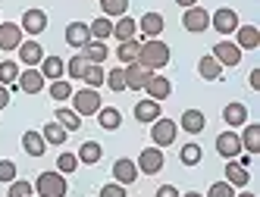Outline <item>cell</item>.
I'll return each instance as SVG.
<instances>
[{"label":"cell","instance_id":"obj_1","mask_svg":"<svg viewBox=\"0 0 260 197\" xmlns=\"http://www.w3.org/2000/svg\"><path fill=\"white\" fill-rule=\"evenodd\" d=\"M138 63L144 69H151V72H157V69H163L166 63H170V47H166L160 38H147V41H141Z\"/></svg>","mask_w":260,"mask_h":197},{"label":"cell","instance_id":"obj_2","mask_svg":"<svg viewBox=\"0 0 260 197\" xmlns=\"http://www.w3.org/2000/svg\"><path fill=\"white\" fill-rule=\"evenodd\" d=\"M35 191H38V197H66V191H69L66 175L63 172H41L35 178Z\"/></svg>","mask_w":260,"mask_h":197},{"label":"cell","instance_id":"obj_3","mask_svg":"<svg viewBox=\"0 0 260 197\" xmlns=\"http://www.w3.org/2000/svg\"><path fill=\"white\" fill-rule=\"evenodd\" d=\"M101 94L98 88H82V91H72V110H76L79 116H98L101 110Z\"/></svg>","mask_w":260,"mask_h":197},{"label":"cell","instance_id":"obj_4","mask_svg":"<svg viewBox=\"0 0 260 197\" xmlns=\"http://www.w3.org/2000/svg\"><path fill=\"white\" fill-rule=\"evenodd\" d=\"M176 135H179V125L173 119L160 116V119L151 122V141H154V147H170L173 141H176Z\"/></svg>","mask_w":260,"mask_h":197},{"label":"cell","instance_id":"obj_5","mask_svg":"<svg viewBox=\"0 0 260 197\" xmlns=\"http://www.w3.org/2000/svg\"><path fill=\"white\" fill-rule=\"evenodd\" d=\"M163 163H166V160H163V150L160 147H147V150H141L138 153V175H157L160 169H163Z\"/></svg>","mask_w":260,"mask_h":197},{"label":"cell","instance_id":"obj_6","mask_svg":"<svg viewBox=\"0 0 260 197\" xmlns=\"http://www.w3.org/2000/svg\"><path fill=\"white\" fill-rule=\"evenodd\" d=\"M182 25H185V31L201 34L204 28H210V13L201 10V7H188V10H185V16H182Z\"/></svg>","mask_w":260,"mask_h":197},{"label":"cell","instance_id":"obj_7","mask_svg":"<svg viewBox=\"0 0 260 197\" xmlns=\"http://www.w3.org/2000/svg\"><path fill=\"white\" fill-rule=\"evenodd\" d=\"M16 88H19V91H25V94H41V91H44V75H41V69H38V66H28L25 72H19Z\"/></svg>","mask_w":260,"mask_h":197},{"label":"cell","instance_id":"obj_8","mask_svg":"<svg viewBox=\"0 0 260 197\" xmlns=\"http://www.w3.org/2000/svg\"><path fill=\"white\" fill-rule=\"evenodd\" d=\"M125 69V88H132V91H144V85L151 82V69H144L141 63H128V66H122Z\"/></svg>","mask_w":260,"mask_h":197},{"label":"cell","instance_id":"obj_9","mask_svg":"<svg viewBox=\"0 0 260 197\" xmlns=\"http://www.w3.org/2000/svg\"><path fill=\"white\" fill-rule=\"evenodd\" d=\"M210 25H213L219 34H232V31L238 28V13L229 10V7H219V10L210 16Z\"/></svg>","mask_w":260,"mask_h":197},{"label":"cell","instance_id":"obj_10","mask_svg":"<svg viewBox=\"0 0 260 197\" xmlns=\"http://www.w3.org/2000/svg\"><path fill=\"white\" fill-rule=\"evenodd\" d=\"M210 57L219 63V66H229V69H235L238 63H241V50L232 44V41H219L216 47H213V53Z\"/></svg>","mask_w":260,"mask_h":197},{"label":"cell","instance_id":"obj_11","mask_svg":"<svg viewBox=\"0 0 260 197\" xmlns=\"http://www.w3.org/2000/svg\"><path fill=\"white\" fill-rule=\"evenodd\" d=\"M241 150V138L235 135V132H222V135H216V153L219 156H226V160H235Z\"/></svg>","mask_w":260,"mask_h":197},{"label":"cell","instance_id":"obj_12","mask_svg":"<svg viewBox=\"0 0 260 197\" xmlns=\"http://www.w3.org/2000/svg\"><path fill=\"white\" fill-rule=\"evenodd\" d=\"M235 47L238 50H257L260 47V28L257 25H238L235 28Z\"/></svg>","mask_w":260,"mask_h":197},{"label":"cell","instance_id":"obj_13","mask_svg":"<svg viewBox=\"0 0 260 197\" xmlns=\"http://www.w3.org/2000/svg\"><path fill=\"white\" fill-rule=\"evenodd\" d=\"M19 28L28 31V34H41V31L47 28V13H44V10H25Z\"/></svg>","mask_w":260,"mask_h":197},{"label":"cell","instance_id":"obj_14","mask_svg":"<svg viewBox=\"0 0 260 197\" xmlns=\"http://www.w3.org/2000/svg\"><path fill=\"white\" fill-rule=\"evenodd\" d=\"M144 91H147V97H151V100L163 103L166 97L173 94V85H170V78H166V75H151V82L144 85Z\"/></svg>","mask_w":260,"mask_h":197},{"label":"cell","instance_id":"obj_15","mask_svg":"<svg viewBox=\"0 0 260 197\" xmlns=\"http://www.w3.org/2000/svg\"><path fill=\"white\" fill-rule=\"evenodd\" d=\"M113 178H116L119 185H135V178H138V166H135V160H128V156L116 160V163H113Z\"/></svg>","mask_w":260,"mask_h":197},{"label":"cell","instance_id":"obj_16","mask_svg":"<svg viewBox=\"0 0 260 197\" xmlns=\"http://www.w3.org/2000/svg\"><path fill=\"white\" fill-rule=\"evenodd\" d=\"M22 44V28L16 22H4L0 25V50H19Z\"/></svg>","mask_w":260,"mask_h":197},{"label":"cell","instance_id":"obj_17","mask_svg":"<svg viewBox=\"0 0 260 197\" xmlns=\"http://www.w3.org/2000/svg\"><path fill=\"white\" fill-rule=\"evenodd\" d=\"M88 41H91V31H88L85 22H69V25H66V44H69V47L82 50Z\"/></svg>","mask_w":260,"mask_h":197},{"label":"cell","instance_id":"obj_18","mask_svg":"<svg viewBox=\"0 0 260 197\" xmlns=\"http://www.w3.org/2000/svg\"><path fill=\"white\" fill-rule=\"evenodd\" d=\"M204 125H207V116H204L201 110H185L182 119H179V129H185L188 135H201Z\"/></svg>","mask_w":260,"mask_h":197},{"label":"cell","instance_id":"obj_19","mask_svg":"<svg viewBox=\"0 0 260 197\" xmlns=\"http://www.w3.org/2000/svg\"><path fill=\"white\" fill-rule=\"evenodd\" d=\"M19 60H22L25 66H41L44 47H41L38 41H22V44H19Z\"/></svg>","mask_w":260,"mask_h":197},{"label":"cell","instance_id":"obj_20","mask_svg":"<svg viewBox=\"0 0 260 197\" xmlns=\"http://www.w3.org/2000/svg\"><path fill=\"white\" fill-rule=\"evenodd\" d=\"M135 31H138V22L132 19V16H119V19L113 22V38H116L119 44H122V41H132Z\"/></svg>","mask_w":260,"mask_h":197},{"label":"cell","instance_id":"obj_21","mask_svg":"<svg viewBox=\"0 0 260 197\" xmlns=\"http://www.w3.org/2000/svg\"><path fill=\"white\" fill-rule=\"evenodd\" d=\"M222 122H226V125H232V129H235V125H248V106L245 103H226V110H222Z\"/></svg>","mask_w":260,"mask_h":197},{"label":"cell","instance_id":"obj_22","mask_svg":"<svg viewBox=\"0 0 260 197\" xmlns=\"http://www.w3.org/2000/svg\"><path fill=\"white\" fill-rule=\"evenodd\" d=\"M135 119L144 122V125H151L154 119H160V103L151 100V97H147V100H138V103H135Z\"/></svg>","mask_w":260,"mask_h":197},{"label":"cell","instance_id":"obj_23","mask_svg":"<svg viewBox=\"0 0 260 197\" xmlns=\"http://www.w3.org/2000/svg\"><path fill=\"white\" fill-rule=\"evenodd\" d=\"M79 53H82L88 63H94V66H104V60L110 57V50H107V44H104V41H88Z\"/></svg>","mask_w":260,"mask_h":197},{"label":"cell","instance_id":"obj_24","mask_svg":"<svg viewBox=\"0 0 260 197\" xmlns=\"http://www.w3.org/2000/svg\"><path fill=\"white\" fill-rule=\"evenodd\" d=\"M41 75H44V82L63 78V75H66V63H63L60 57H44V60H41Z\"/></svg>","mask_w":260,"mask_h":197},{"label":"cell","instance_id":"obj_25","mask_svg":"<svg viewBox=\"0 0 260 197\" xmlns=\"http://www.w3.org/2000/svg\"><path fill=\"white\" fill-rule=\"evenodd\" d=\"M98 125L107 129V132H116L122 125V113L116 110V106H101V110H98Z\"/></svg>","mask_w":260,"mask_h":197},{"label":"cell","instance_id":"obj_26","mask_svg":"<svg viewBox=\"0 0 260 197\" xmlns=\"http://www.w3.org/2000/svg\"><path fill=\"white\" fill-rule=\"evenodd\" d=\"M226 182H229L232 188H245V185L251 182V175H248V169L241 166V163L229 160V163H226Z\"/></svg>","mask_w":260,"mask_h":197},{"label":"cell","instance_id":"obj_27","mask_svg":"<svg viewBox=\"0 0 260 197\" xmlns=\"http://www.w3.org/2000/svg\"><path fill=\"white\" fill-rule=\"evenodd\" d=\"M138 28L147 34V38H160V31H163V16H160V13H144L141 19H138Z\"/></svg>","mask_w":260,"mask_h":197},{"label":"cell","instance_id":"obj_28","mask_svg":"<svg viewBox=\"0 0 260 197\" xmlns=\"http://www.w3.org/2000/svg\"><path fill=\"white\" fill-rule=\"evenodd\" d=\"M79 163H85V166H94V163H101V156H104V147L98 144V141H85V144L79 147Z\"/></svg>","mask_w":260,"mask_h":197},{"label":"cell","instance_id":"obj_29","mask_svg":"<svg viewBox=\"0 0 260 197\" xmlns=\"http://www.w3.org/2000/svg\"><path fill=\"white\" fill-rule=\"evenodd\" d=\"M44 147H47V141L41 138V132H25L22 135V150L28 156H44Z\"/></svg>","mask_w":260,"mask_h":197},{"label":"cell","instance_id":"obj_30","mask_svg":"<svg viewBox=\"0 0 260 197\" xmlns=\"http://www.w3.org/2000/svg\"><path fill=\"white\" fill-rule=\"evenodd\" d=\"M138 53H141V41H138V38H132V41H122V44L116 47V57H119V63H122V66H128V63H138Z\"/></svg>","mask_w":260,"mask_h":197},{"label":"cell","instance_id":"obj_31","mask_svg":"<svg viewBox=\"0 0 260 197\" xmlns=\"http://www.w3.org/2000/svg\"><path fill=\"white\" fill-rule=\"evenodd\" d=\"M198 72H201V78H204V82H219V78H222V66H219L213 57H201Z\"/></svg>","mask_w":260,"mask_h":197},{"label":"cell","instance_id":"obj_32","mask_svg":"<svg viewBox=\"0 0 260 197\" xmlns=\"http://www.w3.org/2000/svg\"><path fill=\"white\" fill-rule=\"evenodd\" d=\"M41 138L47 141V144H53V147H63V144H66V138H69V132L63 129L60 122H50V125H44Z\"/></svg>","mask_w":260,"mask_h":197},{"label":"cell","instance_id":"obj_33","mask_svg":"<svg viewBox=\"0 0 260 197\" xmlns=\"http://www.w3.org/2000/svg\"><path fill=\"white\" fill-rule=\"evenodd\" d=\"M88 31H91V41H107L110 34H113V22H110L107 16H98V19L88 25Z\"/></svg>","mask_w":260,"mask_h":197},{"label":"cell","instance_id":"obj_34","mask_svg":"<svg viewBox=\"0 0 260 197\" xmlns=\"http://www.w3.org/2000/svg\"><path fill=\"white\" fill-rule=\"evenodd\" d=\"M241 138V147H245V153H257L260 150V125H245V135Z\"/></svg>","mask_w":260,"mask_h":197},{"label":"cell","instance_id":"obj_35","mask_svg":"<svg viewBox=\"0 0 260 197\" xmlns=\"http://www.w3.org/2000/svg\"><path fill=\"white\" fill-rule=\"evenodd\" d=\"M53 122H60L66 132H76V129H82V116L76 113V110H66V106H60L57 110V119Z\"/></svg>","mask_w":260,"mask_h":197},{"label":"cell","instance_id":"obj_36","mask_svg":"<svg viewBox=\"0 0 260 197\" xmlns=\"http://www.w3.org/2000/svg\"><path fill=\"white\" fill-rule=\"evenodd\" d=\"M101 10L107 19H119V16L128 13V0H101Z\"/></svg>","mask_w":260,"mask_h":197},{"label":"cell","instance_id":"obj_37","mask_svg":"<svg viewBox=\"0 0 260 197\" xmlns=\"http://www.w3.org/2000/svg\"><path fill=\"white\" fill-rule=\"evenodd\" d=\"M16 82H19V66H16L13 60H4V63H0V85H16Z\"/></svg>","mask_w":260,"mask_h":197},{"label":"cell","instance_id":"obj_38","mask_svg":"<svg viewBox=\"0 0 260 197\" xmlns=\"http://www.w3.org/2000/svg\"><path fill=\"white\" fill-rule=\"evenodd\" d=\"M85 85L88 88H101L104 85V78H107V72H104V66H94V63H88V69H85Z\"/></svg>","mask_w":260,"mask_h":197},{"label":"cell","instance_id":"obj_39","mask_svg":"<svg viewBox=\"0 0 260 197\" xmlns=\"http://www.w3.org/2000/svg\"><path fill=\"white\" fill-rule=\"evenodd\" d=\"M201 156H204V150H201L198 144H185V147L179 150L182 166H198V163H201Z\"/></svg>","mask_w":260,"mask_h":197},{"label":"cell","instance_id":"obj_40","mask_svg":"<svg viewBox=\"0 0 260 197\" xmlns=\"http://www.w3.org/2000/svg\"><path fill=\"white\" fill-rule=\"evenodd\" d=\"M107 85H110V91H125V69L119 66V69H110V72H107V78H104Z\"/></svg>","mask_w":260,"mask_h":197},{"label":"cell","instance_id":"obj_41","mask_svg":"<svg viewBox=\"0 0 260 197\" xmlns=\"http://www.w3.org/2000/svg\"><path fill=\"white\" fill-rule=\"evenodd\" d=\"M85 69H88V60L82 57V53H76V57L66 63V75H69V78H82Z\"/></svg>","mask_w":260,"mask_h":197},{"label":"cell","instance_id":"obj_42","mask_svg":"<svg viewBox=\"0 0 260 197\" xmlns=\"http://www.w3.org/2000/svg\"><path fill=\"white\" fill-rule=\"evenodd\" d=\"M50 97H53V100H69V97H72V85H69L66 78L50 82Z\"/></svg>","mask_w":260,"mask_h":197},{"label":"cell","instance_id":"obj_43","mask_svg":"<svg viewBox=\"0 0 260 197\" xmlns=\"http://www.w3.org/2000/svg\"><path fill=\"white\" fill-rule=\"evenodd\" d=\"M76 169H79V156H76V153H60V160H57V172L69 175V172H76Z\"/></svg>","mask_w":260,"mask_h":197},{"label":"cell","instance_id":"obj_44","mask_svg":"<svg viewBox=\"0 0 260 197\" xmlns=\"http://www.w3.org/2000/svg\"><path fill=\"white\" fill-rule=\"evenodd\" d=\"M10 197H35V185L31 182H10Z\"/></svg>","mask_w":260,"mask_h":197},{"label":"cell","instance_id":"obj_45","mask_svg":"<svg viewBox=\"0 0 260 197\" xmlns=\"http://www.w3.org/2000/svg\"><path fill=\"white\" fill-rule=\"evenodd\" d=\"M207 197H235V188L229 182H213L210 191H207Z\"/></svg>","mask_w":260,"mask_h":197},{"label":"cell","instance_id":"obj_46","mask_svg":"<svg viewBox=\"0 0 260 197\" xmlns=\"http://www.w3.org/2000/svg\"><path fill=\"white\" fill-rule=\"evenodd\" d=\"M0 182H4V185L16 182V163H13V160H0Z\"/></svg>","mask_w":260,"mask_h":197},{"label":"cell","instance_id":"obj_47","mask_svg":"<svg viewBox=\"0 0 260 197\" xmlns=\"http://www.w3.org/2000/svg\"><path fill=\"white\" fill-rule=\"evenodd\" d=\"M101 197H125V185H119V182L104 185V188H101Z\"/></svg>","mask_w":260,"mask_h":197},{"label":"cell","instance_id":"obj_48","mask_svg":"<svg viewBox=\"0 0 260 197\" xmlns=\"http://www.w3.org/2000/svg\"><path fill=\"white\" fill-rule=\"evenodd\" d=\"M157 197H179V188H173V185H160V188H157Z\"/></svg>","mask_w":260,"mask_h":197},{"label":"cell","instance_id":"obj_49","mask_svg":"<svg viewBox=\"0 0 260 197\" xmlns=\"http://www.w3.org/2000/svg\"><path fill=\"white\" fill-rule=\"evenodd\" d=\"M4 106H10V88L0 85V110H4Z\"/></svg>","mask_w":260,"mask_h":197},{"label":"cell","instance_id":"obj_50","mask_svg":"<svg viewBox=\"0 0 260 197\" xmlns=\"http://www.w3.org/2000/svg\"><path fill=\"white\" fill-rule=\"evenodd\" d=\"M248 82H251V88H254V91H257V88H260V69H254V72H251V78H248Z\"/></svg>","mask_w":260,"mask_h":197},{"label":"cell","instance_id":"obj_51","mask_svg":"<svg viewBox=\"0 0 260 197\" xmlns=\"http://www.w3.org/2000/svg\"><path fill=\"white\" fill-rule=\"evenodd\" d=\"M176 4H179L182 10H188V7H198V0H176Z\"/></svg>","mask_w":260,"mask_h":197},{"label":"cell","instance_id":"obj_52","mask_svg":"<svg viewBox=\"0 0 260 197\" xmlns=\"http://www.w3.org/2000/svg\"><path fill=\"white\" fill-rule=\"evenodd\" d=\"M179 197H204V194H198V191H185V194H179Z\"/></svg>","mask_w":260,"mask_h":197},{"label":"cell","instance_id":"obj_53","mask_svg":"<svg viewBox=\"0 0 260 197\" xmlns=\"http://www.w3.org/2000/svg\"><path fill=\"white\" fill-rule=\"evenodd\" d=\"M238 197H254V194H251V191H245V194H238Z\"/></svg>","mask_w":260,"mask_h":197}]
</instances>
